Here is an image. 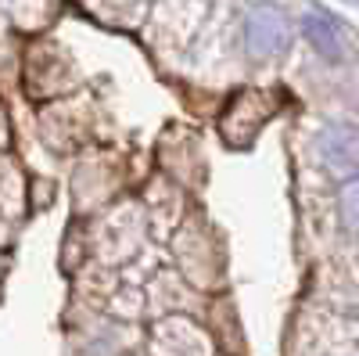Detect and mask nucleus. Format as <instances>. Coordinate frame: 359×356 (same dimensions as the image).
I'll return each instance as SVG.
<instances>
[{
	"label": "nucleus",
	"mask_w": 359,
	"mask_h": 356,
	"mask_svg": "<svg viewBox=\"0 0 359 356\" xmlns=\"http://www.w3.org/2000/svg\"><path fill=\"white\" fill-rule=\"evenodd\" d=\"M320 159L338 180H352L359 173V130L352 123H331L320 133Z\"/></svg>",
	"instance_id": "f257e3e1"
},
{
	"label": "nucleus",
	"mask_w": 359,
	"mask_h": 356,
	"mask_svg": "<svg viewBox=\"0 0 359 356\" xmlns=\"http://www.w3.org/2000/svg\"><path fill=\"white\" fill-rule=\"evenodd\" d=\"M291 40V25L277 8H255L245 22V47L255 58H273L287 47Z\"/></svg>",
	"instance_id": "f03ea898"
},
{
	"label": "nucleus",
	"mask_w": 359,
	"mask_h": 356,
	"mask_svg": "<svg viewBox=\"0 0 359 356\" xmlns=\"http://www.w3.org/2000/svg\"><path fill=\"white\" fill-rule=\"evenodd\" d=\"M306 37H309V44L327 58V62H341V37H338V25L327 18V15H309V18H306Z\"/></svg>",
	"instance_id": "7ed1b4c3"
},
{
	"label": "nucleus",
	"mask_w": 359,
	"mask_h": 356,
	"mask_svg": "<svg viewBox=\"0 0 359 356\" xmlns=\"http://www.w3.org/2000/svg\"><path fill=\"white\" fill-rule=\"evenodd\" d=\"M341 216H345V227L359 234V173L341 187Z\"/></svg>",
	"instance_id": "20e7f679"
}]
</instances>
